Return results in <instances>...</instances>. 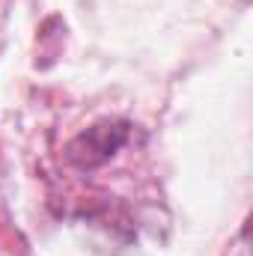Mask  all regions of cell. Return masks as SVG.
Here are the masks:
<instances>
[{
	"instance_id": "6da1fadb",
	"label": "cell",
	"mask_w": 253,
	"mask_h": 256,
	"mask_svg": "<svg viewBox=\"0 0 253 256\" xmlns=\"http://www.w3.org/2000/svg\"><path fill=\"white\" fill-rule=\"evenodd\" d=\"M131 126L122 120H102L86 131H80L74 140H68L66 146V158L68 164L80 167V170H92L102 167L104 161H110L122 146H126Z\"/></svg>"
}]
</instances>
